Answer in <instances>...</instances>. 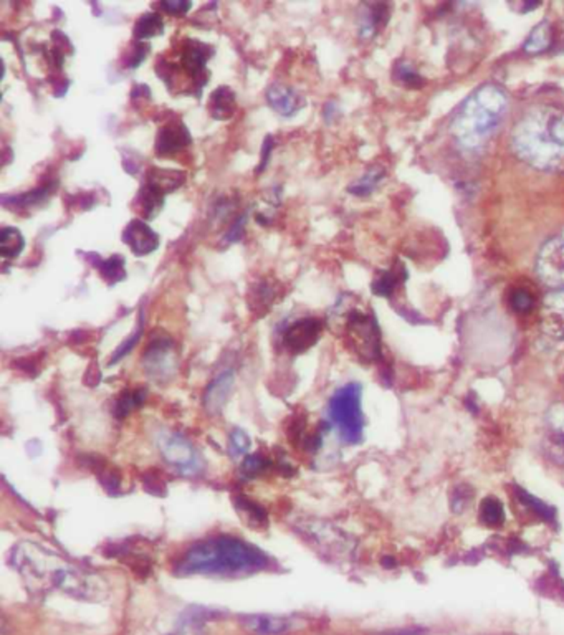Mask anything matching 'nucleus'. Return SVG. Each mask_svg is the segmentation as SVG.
Masks as SVG:
<instances>
[{
  "label": "nucleus",
  "instance_id": "nucleus-11",
  "mask_svg": "<svg viewBox=\"0 0 564 635\" xmlns=\"http://www.w3.org/2000/svg\"><path fill=\"white\" fill-rule=\"evenodd\" d=\"M543 452L552 464L564 466V403L552 404L544 414Z\"/></svg>",
  "mask_w": 564,
  "mask_h": 635
},
{
  "label": "nucleus",
  "instance_id": "nucleus-19",
  "mask_svg": "<svg viewBox=\"0 0 564 635\" xmlns=\"http://www.w3.org/2000/svg\"><path fill=\"white\" fill-rule=\"evenodd\" d=\"M307 533H309L315 541H318L319 546L332 548V553L348 556L353 553V548H355V543L333 526L308 528Z\"/></svg>",
  "mask_w": 564,
  "mask_h": 635
},
{
  "label": "nucleus",
  "instance_id": "nucleus-43",
  "mask_svg": "<svg viewBox=\"0 0 564 635\" xmlns=\"http://www.w3.org/2000/svg\"><path fill=\"white\" fill-rule=\"evenodd\" d=\"M271 151H273V139L271 136H267L265 141H263V149H262V159H260V166L257 168V174L263 171L269 164V158H270Z\"/></svg>",
  "mask_w": 564,
  "mask_h": 635
},
{
  "label": "nucleus",
  "instance_id": "nucleus-20",
  "mask_svg": "<svg viewBox=\"0 0 564 635\" xmlns=\"http://www.w3.org/2000/svg\"><path fill=\"white\" fill-rule=\"evenodd\" d=\"M237 111V98L232 88L219 86L212 91L209 98L210 116L217 122L231 120Z\"/></svg>",
  "mask_w": 564,
  "mask_h": 635
},
{
  "label": "nucleus",
  "instance_id": "nucleus-33",
  "mask_svg": "<svg viewBox=\"0 0 564 635\" xmlns=\"http://www.w3.org/2000/svg\"><path fill=\"white\" fill-rule=\"evenodd\" d=\"M382 177H384V171L380 168H374V169L366 172L359 181H356L348 191L355 196H369L376 189V185L382 181Z\"/></svg>",
  "mask_w": 564,
  "mask_h": 635
},
{
  "label": "nucleus",
  "instance_id": "nucleus-16",
  "mask_svg": "<svg viewBox=\"0 0 564 635\" xmlns=\"http://www.w3.org/2000/svg\"><path fill=\"white\" fill-rule=\"evenodd\" d=\"M233 384H235V378H233L232 371L222 372L221 376H217L210 382L206 396H204V407L209 414L212 416L221 414L232 394Z\"/></svg>",
  "mask_w": 564,
  "mask_h": 635
},
{
  "label": "nucleus",
  "instance_id": "nucleus-1",
  "mask_svg": "<svg viewBox=\"0 0 564 635\" xmlns=\"http://www.w3.org/2000/svg\"><path fill=\"white\" fill-rule=\"evenodd\" d=\"M11 562L32 592L47 594L50 591H60L70 598L88 602H101L110 596V587L101 576L74 566L34 541L19 543L12 550Z\"/></svg>",
  "mask_w": 564,
  "mask_h": 635
},
{
  "label": "nucleus",
  "instance_id": "nucleus-21",
  "mask_svg": "<svg viewBox=\"0 0 564 635\" xmlns=\"http://www.w3.org/2000/svg\"><path fill=\"white\" fill-rule=\"evenodd\" d=\"M543 318H544V326L550 333L554 334L564 333V290L552 292L544 298Z\"/></svg>",
  "mask_w": 564,
  "mask_h": 635
},
{
  "label": "nucleus",
  "instance_id": "nucleus-32",
  "mask_svg": "<svg viewBox=\"0 0 564 635\" xmlns=\"http://www.w3.org/2000/svg\"><path fill=\"white\" fill-rule=\"evenodd\" d=\"M403 280V270H386L376 275L372 281V292L380 296H391Z\"/></svg>",
  "mask_w": 564,
  "mask_h": 635
},
{
  "label": "nucleus",
  "instance_id": "nucleus-3",
  "mask_svg": "<svg viewBox=\"0 0 564 635\" xmlns=\"http://www.w3.org/2000/svg\"><path fill=\"white\" fill-rule=\"evenodd\" d=\"M269 556L244 539L215 537L200 541L176 562L177 576H247L265 569Z\"/></svg>",
  "mask_w": 564,
  "mask_h": 635
},
{
  "label": "nucleus",
  "instance_id": "nucleus-9",
  "mask_svg": "<svg viewBox=\"0 0 564 635\" xmlns=\"http://www.w3.org/2000/svg\"><path fill=\"white\" fill-rule=\"evenodd\" d=\"M143 366L149 378L166 382L177 369V353L171 338L160 336L147 344L143 353Z\"/></svg>",
  "mask_w": 564,
  "mask_h": 635
},
{
  "label": "nucleus",
  "instance_id": "nucleus-34",
  "mask_svg": "<svg viewBox=\"0 0 564 635\" xmlns=\"http://www.w3.org/2000/svg\"><path fill=\"white\" fill-rule=\"evenodd\" d=\"M510 306L515 310L516 313L528 315L535 310L537 298H535V294H531V290H528L525 286H518L510 294Z\"/></svg>",
  "mask_w": 564,
  "mask_h": 635
},
{
  "label": "nucleus",
  "instance_id": "nucleus-22",
  "mask_svg": "<svg viewBox=\"0 0 564 635\" xmlns=\"http://www.w3.org/2000/svg\"><path fill=\"white\" fill-rule=\"evenodd\" d=\"M244 625L258 635H280L288 632L294 627V623L277 615H247Z\"/></svg>",
  "mask_w": 564,
  "mask_h": 635
},
{
  "label": "nucleus",
  "instance_id": "nucleus-4",
  "mask_svg": "<svg viewBox=\"0 0 564 635\" xmlns=\"http://www.w3.org/2000/svg\"><path fill=\"white\" fill-rule=\"evenodd\" d=\"M508 98L500 86H480L460 105L450 122L455 143L466 154H477L502 126Z\"/></svg>",
  "mask_w": 564,
  "mask_h": 635
},
{
  "label": "nucleus",
  "instance_id": "nucleus-38",
  "mask_svg": "<svg viewBox=\"0 0 564 635\" xmlns=\"http://www.w3.org/2000/svg\"><path fill=\"white\" fill-rule=\"evenodd\" d=\"M147 50H149V47H147L146 43L136 40L135 43L131 45V49L124 53V68H137V65H141L143 60L146 59Z\"/></svg>",
  "mask_w": 564,
  "mask_h": 635
},
{
  "label": "nucleus",
  "instance_id": "nucleus-25",
  "mask_svg": "<svg viewBox=\"0 0 564 635\" xmlns=\"http://www.w3.org/2000/svg\"><path fill=\"white\" fill-rule=\"evenodd\" d=\"M164 32V20L158 12H145L136 20L133 35L137 42L149 40V38L162 35Z\"/></svg>",
  "mask_w": 564,
  "mask_h": 635
},
{
  "label": "nucleus",
  "instance_id": "nucleus-12",
  "mask_svg": "<svg viewBox=\"0 0 564 635\" xmlns=\"http://www.w3.org/2000/svg\"><path fill=\"white\" fill-rule=\"evenodd\" d=\"M323 333V321L318 318H302L292 323L283 333V346L292 355H303L311 349Z\"/></svg>",
  "mask_w": 564,
  "mask_h": 635
},
{
  "label": "nucleus",
  "instance_id": "nucleus-40",
  "mask_svg": "<svg viewBox=\"0 0 564 635\" xmlns=\"http://www.w3.org/2000/svg\"><path fill=\"white\" fill-rule=\"evenodd\" d=\"M156 7L162 11V12L169 13L174 17H181L191 11L192 7V2H185V0H166V2H160L156 4Z\"/></svg>",
  "mask_w": 564,
  "mask_h": 635
},
{
  "label": "nucleus",
  "instance_id": "nucleus-37",
  "mask_svg": "<svg viewBox=\"0 0 564 635\" xmlns=\"http://www.w3.org/2000/svg\"><path fill=\"white\" fill-rule=\"evenodd\" d=\"M141 336H143V313H141V317H139L137 328L133 331V334H131L128 340H124V341L120 344V348L114 351V355L111 356L110 365H116L118 361H121L124 356L128 355V353L135 348L136 344L139 342Z\"/></svg>",
  "mask_w": 564,
  "mask_h": 635
},
{
  "label": "nucleus",
  "instance_id": "nucleus-15",
  "mask_svg": "<svg viewBox=\"0 0 564 635\" xmlns=\"http://www.w3.org/2000/svg\"><path fill=\"white\" fill-rule=\"evenodd\" d=\"M265 98H267V103L271 110L277 111L280 116H285V118L294 116L307 105V99L302 93H298L292 86L283 85V83H273L269 86Z\"/></svg>",
  "mask_w": 564,
  "mask_h": 635
},
{
  "label": "nucleus",
  "instance_id": "nucleus-7",
  "mask_svg": "<svg viewBox=\"0 0 564 635\" xmlns=\"http://www.w3.org/2000/svg\"><path fill=\"white\" fill-rule=\"evenodd\" d=\"M344 341L363 363L380 357V331L376 318L359 310H351L344 319Z\"/></svg>",
  "mask_w": 564,
  "mask_h": 635
},
{
  "label": "nucleus",
  "instance_id": "nucleus-27",
  "mask_svg": "<svg viewBox=\"0 0 564 635\" xmlns=\"http://www.w3.org/2000/svg\"><path fill=\"white\" fill-rule=\"evenodd\" d=\"M25 248L24 235L13 227H4L0 232V254L4 258H17Z\"/></svg>",
  "mask_w": 564,
  "mask_h": 635
},
{
  "label": "nucleus",
  "instance_id": "nucleus-8",
  "mask_svg": "<svg viewBox=\"0 0 564 635\" xmlns=\"http://www.w3.org/2000/svg\"><path fill=\"white\" fill-rule=\"evenodd\" d=\"M158 449L166 464L171 465L183 475H197L202 470V460L196 447L189 440L169 430L158 434Z\"/></svg>",
  "mask_w": 564,
  "mask_h": 635
},
{
  "label": "nucleus",
  "instance_id": "nucleus-17",
  "mask_svg": "<svg viewBox=\"0 0 564 635\" xmlns=\"http://www.w3.org/2000/svg\"><path fill=\"white\" fill-rule=\"evenodd\" d=\"M185 183V174L183 171H172V169H160L151 168L146 174L145 185L156 194L166 197L172 191L179 189Z\"/></svg>",
  "mask_w": 564,
  "mask_h": 635
},
{
  "label": "nucleus",
  "instance_id": "nucleus-26",
  "mask_svg": "<svg viewBox=\"0 0 564 635\" xmlns=\"http://www.w3.org/2000/svg\"><path fill=\"white\" fill-rule=\"evenodd\" d=\"M552 40V28L550 22L543 20L541 24L537 25L531 34L528 35L525 42V51L527 53H541L546 49H550Z\"/></svg>",
  "mask_w": 564,
  "mask_h": 635
},
{
  "label": "nucleus",
  "instance_id": "nucleus-30",
  "mask_svg": "<svg viewBox=\"0 0 564 635\" xmlns=\"http://www.w3.org/2000/svg\"><path fill=\"white\" fill-rule=\"evenodd\" d=\"M145 401H146V391L145 389H128L118 397V403L114 407V414L118 419H124V417L129 416L133 411H136L137 407H141Z\"/></svg>",
  "mask_w": 564,
  "mask_h": 635
},
{
  "label": "nucleus",
  "instance_id": "nucleus-23",
  "mask_svg": "<svg viewBox=\"0 0 564 635\" xmlns=\"http://www.w3.org/2000/svg\"><path fill=\"white\" fill-rule=\"evenodd\" d=\"M389 9L384 4H368L359 20V34L363 38L374 37L388 22Z\"/></svg>",
  "mask_w": 564,
  "mask_h": 635
},
{
  "label": "nucleus",
  "instance_id": "nucleus-10",
  "mask_svg": "<svg viewBox=\"0 0 564 635\" xmlns=\"http://www.w3.org/2000/svg\"><path fill=\"white\" fill-rule=\"evenodd\" d=\"M537 273L548 286L564 290V231L541 247Z\"/></svg>",
  "mask_w": 564,
  "mask_h": 635
},
{
  "label": "nucleus",
  "instance_id": "nucleus-31",
  "mask_svg": "<svg viewBox=\"0 0 564 635\" xmlns=\"http://www.w3.org/2000/svg\"><path fill=\"white\" fill-rule=\"evenodd\" d=\"M55 191H57V184L55 183H49L45 184V185H40V187H37V189H34V191L27 192V194L12 197V208L13 206H15V208H34V206H38V204H42L43 200H49V197L51 196V194H53Z\"/></svg>",
  "mask_w": 564,
  "mask_h": 635
},
{
  "label": "nucleus",
  "instance_id": "nucleus-24",
  "mask_svg": "<svg viewBox=\"0 0 564 635\" xmlns=\"http://www.w3.org/2000/svg\"><path fill=\"white\" fill-rule=\"evenodd\" d=\"M235 510H237L239 516L244 520L246 525L257 529V531H263L269 526L267 512L260 505H257L255 501L247 498L244 495H239L235 498Z\"/></svg>",
  "mask_w": 564,
  "mask_h": 635
},
{
  "label": "nucleus",
  "instance_id": "nucleus-14",
  "mask_svg": "<svg viewBox=\"0 0 564 635\" xmlns=\"http://www.w3.org/2000/svg\"><path fill=\"white\" fill-rule=\"evenodd\" d=\"M192 143L191 133L183 122H169L161 126L156 136V154L158 156H174Z\"/></svg>",
  "mask_w": 564,
  "mask_h": 635
},
{
  "label": "nucleus",
  "instance_id": "nucleus-2",
  "mask_svg": "<svg viewBox=\"0 0 564 635\" xmlns=\"http://www.w3.org/2000/svg\"><path fill=\"white\" fill-rule=\"evenodd\" d=\"M512 147L535 169L564 172V110L550 105L529 108L512 131Z\"/></svg>",
  "mask_w": 564,
  "mask_h": 635
},
{
  "label": "nucleus",
  "instance_id": "nucleus-36",
  "mask_svg": "<svg viewBox=\"0 0 564 635\" xmlns=\"http://www.w3.org/2000/svg\"><path fill=\"white\" fill-rule=\"evenodd\" d=\"M394 78H396L399 83L409 86V88H420L422 83H424L422 76H420V74L414 70V67L409 65V63H399V65L396 67V70H394Z\"/></svg>",
  "mask_w": 564,
  "mask_h": 635
},
{
  "label": "nucleus",
  "instance_id": "nucleus-5",
  "mask_svg": "<svg viewBox=\"0 0 564 635\" xmlns=\"http://www.w3.org/2000/svg\"><path fill=\"white\" fill-rule=\"evenodd\" d=\"M214 49L197 40V38H184V42L179 47L177 61H169L168 59H161L156 63V74H160L162 82L169 86V90H183L187 91L185 80L189 88L194 90L200 97L202 86L209 80L208 72V61L212 59Z\"/></svg>",
  "mask_w": 564,
  "mask_h": 635
},
{
  "label": "nucleus",
  "instance_id": "nucleus-6",
  "mask_svg": "<svg viewBox=\"0 0 564 635\" xmlns=\"http://www.w3.org/2000/svg\"><path fill=\"white\" fill-rule=\"evenodd\" d=\"M333 426L338 428L346 443H357L363 440L364 416L361 407V386L349 382L333 394L328 405Z\"/></svg>",
  "mask_w": 564,
  "mask_h": 635
},
{
  "label": "nucleus",
  "instance_id": "nucleus-35",
  "mask_svg": "<svg viewBox=\"0 0 564 635\" xmlns=\"http://www.w3.org/2000/svg\"><path fill=\"white\" fill-rule=\"evenodd\" d=\"M271 466L270 459L263 457L262 453H254V455H248L244 464H242V474L248 476V478H255V476L265 474Z\"/></svg>",
  "mask_w": 564,
  "mask_h": 635
},
{
  "label": "nucleus",
  "instance_id": "nucleus-13",
  "mask_svg": "<svg viewBox=\"0 0 564 635\" xmlns=\"http://www.w3.org/2000/svg\"><path fill=\"white\" fill-rule=\"evenodd\" d=\"M123 242L136 257H146L160 247V235L154 232L145 220H131L123 231Z\"/></svg>",
  "mask_w": 564,
  "mask_h": 635
},
{
  "label": "nucleus",
  "instance_id": "nucleus-41",
  "mask_svg": "<svg viewBox=\"0 0 564 635\" xmlns=\"http://www.w3.org/2000/svg\"><path fill=\"white\" fill-rule=\"evenodd\" d=\"M246 227L247 212H244V214H242V216H239V217L235 219V222H233L232 225L229 227V231H227L225 235H223V240H225L227 244L239 242V240L244 237V233H246Z\"/></svg>",
  "mask_w": 564,
  "mask_h": 635
},
{
  "label": "nucleus",
  "instance_id": "nucleus-18",
  "mask_svg": "<svg viewBox=\"0 0 564 635\" xmlns=\"http://www.w3.org/2000/svg\"><path fill=\"white\" fill-rule=\"evenodd\" d=\"M278 298V285L269 280H260L250 288V311L255 317H263L270 311L275 300Z\"/></svg>",
  "mask_w": 564,
  "mask_h": 635
},
{
  "label": "nucleus",
  "instance_id": "nucleus-42",
  "mask_svg": "<svg viewBox=\"0 0 564 635\" xmlns=\"http://www.w3.org/2000/svg\"><path fill=\"white\" fill-rule=\"evenodd\" d=\"M233 210H235V204L231 202L229 199H225V200H221V202L215 206L214 216L219 220H229Z\"/></svg>",
  "mask_w": 564,
  "mask_h": 635
},
{
  "label": "nucleus",
  "instance_id": "nucleus-29",
  "mask_svg": "<svg viewBox=\"0 0 564 635\" xmlns=\"http://www.w3.org/2000/svg\"><path fill=\"white\" fill-rule=\"evenodd\" d=\"M95 267L99 270L103 280L108 281L110 285H114V283L123 281L126 278L124 258L121 255H113L108 260H101V258L97 257Z\"/></svg>",
  "mask_w": 564,
  "mask_h": 635
},
{
  "label": "nucleus",
  "instance_id": "nucleus-39",
  "mask_svg": "<svg viewBox=\"0 0 564 635\" xmlns=\"http://www.w3.org/2000/svg\"><path fill=\"white\" fill-rule=\"evenodd\" d=\"M250 445H252V443H250V439H248V435H247L244 430L235 428L232 434H231L229 449H231V453H232L233 457H240V455H244V453L248 452Z\"/></svg>",
  "mask_w": 564,
  "mask_h": 635
},
{
  "label": "nucleus",
  "instance_id": "nucleus-28",
  "mask_svg": "<svg viewBox=\"0 0 564 635\" xmlns=\"http://www.w3.org/2000/svg\"><path fill=\"white\" fill-rule=\"evenodd\" d=\"M480 521L489 528H500L505 523V508L502 501L495 497H487L480 503Z\"/></svg>",
  "mask_w": 564,
  "mask_h": 635
}]
</instances>
